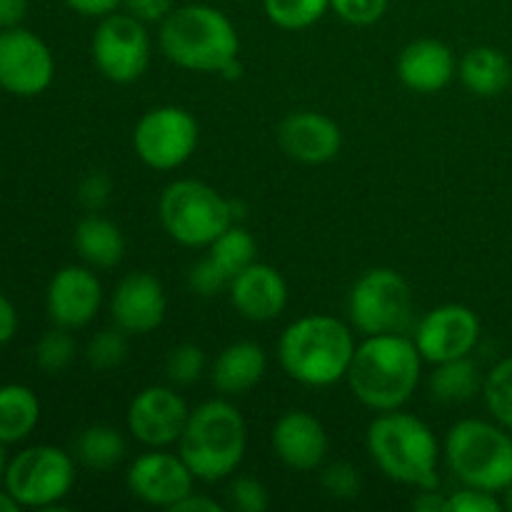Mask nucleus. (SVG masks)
Wrapping results in <instances>:
<instances>
[{
    "label": "nucleus",
    "mask_w": 512,
    "mask_h": 512,
    "mask_svg": "<svg viewBox=\"0 0 512 512\" xmlns=\"http://www.w3.org/2000/svg\"><path fill=\"white\" fill-rule=\"evenodd\" d=\"M248 450L243 413L223 398L205 400L190 410L178 440V453L200 483H218L240 468Z\"/></svg>",
    "instance_id": "39448f33"
},
{
    "label": "nucleus",
    "mask_w": 512,
    "mask_h": 512,
    "mask_svg": "<svg viewBox=\"0 0 512 512\" xmlns=\"http://www.w3.org/2000/svg\"><path fill=\"white\" fill-rule=\"evenodd\" d=\"M148 25L125 10L105 15L95 25L90 38V55L103 78L110 83L128 85L143 78L150 65Z\"/></svg>",
    "instance_id": "9d476101"
},
{
    "label": "nucleus",
    "mask_w": 512,
    "mask_h": 512,
    "mask_svg": "<svg viewBox=\"0 0 512 512\" xmlns=\"http://www.w3.org/2000/svg\"><path fill=\"white\" fill-rule=\"evenodd\" d=\"M500 510H503V503L498 500V493H488V490L463 485V488L448 495V512H500Z\"/></svg>",
    "instance_id": "4c0bfd02"
},
{
    "label": "nucleus",
    "mask_w": 512,
    "mask_h": 512,
    "mask_svg": "<svg viewBox=\"0 0 512 512\" xmlns=\"http://www.w3.org/2000/svg\"><path fill=\"white\" fill-rule=\"evenodd\" d=\"M5 468H8V453H5V443H0V483H3Z\"/></svg>",
    "instance_id": "09e8293b"
},
{
    "label": "nucleus",
    "mask_w": 512,
    "mask_h": 512,
    "mask_svg": "<svg viewBox=\"0 0 512 512\" xmlns=\"http://www.w3.org/2000/svg\"><path fill=\"white\" fill-rule=\"evenodd\" d=\"M85 358L93 370H115L125 363L128 358V340H125L123 330L115 325V328H105L100 333H95L88 340V348H85Z\"/></svg>",
    "instance_id": "2f4dec72"
},
{
    "label": "nucleus",
    "mask_w": 512,
    "mask_h": 512,
    "mask_svg": "<svg viewBox=\"0 0 512 512\" xmlns=\"http://www.w3.org/2000/svg\"><path fill=\"white\" fill-rule=\"evenodd\" d=\"M73 13L83 15V18H105V15L115 13L123 8V0H63Z\"/></svg>",
    "instance_id": "a19ab883"
},
{
    "label": "nucleus",
    "mask_w": 512,
    "mask_h": 512,
    "mask_svg": "<svg viewBox=\"0 0 512 512\" xmlns=\"http://www.w3.org/2000/svg\"><path fill=\"white\" fill-rule=\"evenodd\" d=\"M75 458L58 445H28L8 460L3 488L20 503V508L55 510L73 490Z\"/></svg>",
    "instance_id": "6e6552de"
},
{
    "label": "nucleus",
    "mask_w": 512,
    "mask_h": 512,
    "mask_svg": "<svg viewBox=\"0 0 512 512\" xmlns=\"http://www.w3.org/2000/svg\"><path fill=\"white\" fill-rule=\"evenodd\" d=\"M160 50L173 65L195 73H220L240 58V35L233 20L215 5L188 3L160 23Z\"/></svg>",
    "instance_id": "20e7f679"
},
{
    "label": "nucleus",
    "mask_w": 512,
    "mask_h": 512,
    "mask_svg": "<svg viewBox=\"0 0 512 512\" xmlns=\"http://www.w3.org/2000/svg\"><path fill=\"white\" fill-rule=\"evenodd\" d=\"M413 510L418 512H448V495L440 493L438 488L420 490L413 500Z\"/></svg>",
    "instance_id": "a18cd8bd"
},
{
    "label": "nucleus",
    "mask_w": 512,
    "mask_h": 512,
    "mask_svg": "<svg viewBox=\"0 0 512 512\" xmlns=\"http://www.w3.org/2000/svg\"><path fill=\"white\" fill-rule=\"evenodd\" d=\"M265 370H268V355L263 345L253 340H238L220 350L210 368V383L220 395L235 398L250 393L263 380Z\"/></svg>",
    "instance_id": "4be33fe9"
},
{
    "label": "nucleus",
    "mask_w": 512,
    "mask_h": 512,
    "mask_svg": "<svg viewBox=\"0 0 512 512\" xmlns=\"http://www.w3.org/2000/svg\"><path fill=\"white\" fill-rule=\"evenodd\" d=\"M205 373V353L195 343H180L165 358V378L175 388L195 385Z\"/></svg>",
    "instance_id": "473e14b6"
},
{
    "label": "nucleus",
    "mask_w": 512,
    "mask_h": 512,
    "mask_svg": "<svg viewBox=\"0 0 512 512\" xmlns=\"http://www.w3.org/2000/svg\"><path fill=\"white\" fill-rule=\"evenodd\" d=\"M190 408L183 395L168 385L143 388L128 405V433L145 448H170L188 425Z\"/></svg>",
    "instance_id": "4468645a"
},
{
    "label": "nucleus",
    "mask_w": 512,
    "mask_h": 512,
    "mask_svg": "<svg viewBox=\"0 0 512 512\" xmlns=\"http://www.w3.org/2000/svg\"><path fill=\"white\" fill-rule=\"evenodd\" d=\"M30 0H0V30L18 28L28 15Z\"/></svg>",
    "instance_id": "37998d69"
},
{
    "label": "nucleus",
    "mask_w": 512,
    "mask_h": 512,
    "mask_svg": "<svg viewBox=\"0 0 512 512\" xmlns=\"http://www.w3.org/2000/svg\"><path fill=\"white\" fill-rule=\"evenodd\" d=\"M230 278L205 255L203 260L188 270V288L200 298H215L220 293H228Z\"/></svg>",
    "instance_id": "c9c22d12"
},
{
    "label": "nucleus",
    "mask_w": 512,
    "mask_h": 512,
    "mask_svg": "<svg viewBox=\"0 0 512 512\" xmlns=\"http://www.w3.org/2000/svg\"><path fill=\"white\" fill-rule=\"evenodd\" d=\"M73 245L80 260L95 270L115 268L125 255L123 230L100 213H88L78 220L73 230Z\"/></svg>",
    "instance_id": "5701e85b"
},
{
    "label": "nucleus",
    "mask_w": 512,
    "mask_h": 512,
    "mask_svg": "<svg viewBox=\"0 0 512 512\" xmlns=\"http://www.w3.org/2000/svg\"><path fill=\"white\" fill-rule=\"evenodd\" d=\"M218 75H223V78H228V80H238L240 75H243V63H240V58L230 60V63L225 65Z\"/></svg>",
    "instance_id": "de8ad7c7"
},
{
    "label": "nucleus",
    "mask_w": 512,
    "mask_h": 512,
    "mask_svg": "<svg viewBox=\"0 0 512 512\" xmlns=\"http://www.w3.org/2000/svg\"><path fill=\"white\" fill-rule=\"evenodd\" d=\"M365 445L388 480L415 490L438 488L440 443L425 420L400 410L378 413L368 425Z\"/></svg>",
    "instance_id": "7ed1b4c3"
},
{
    "label": "nucleus",
    "mask_w": 512,
    "mask_h": 512,
    "mask_svg": "<svg viewBox=\"0 0 512 512\" xmlns=\"http://www.w3.org/2000/svg\"><path fill=\"white\" fill-rule=\"evenodd\" d=\"M55 80V58L50 45L33 30H0V90L15 98H35Z\"/></svg>",
    "instance_id": "f8f14e48"
},
{
    "label": "nucleus",
    "mask_w": 512,
    "mask_h": 512,
    "mask_svg": "<svg viewBox=\"0 0 512 512\" xmlns=\"http://www.w3.org/2000/svg\"><path fill=\"white\" fill-rule=\"evenodd\" d=\"M168 295L153 273H128L110 295V318L125 335H148L163 325Z\"/></svg>",
    "instance_id": "f3484780"
},
{
    "label": "nucleus",
    "mask_w": 512,
    "mask_h": 512,
    "mask_svg": "<svg viewBox=\"0 0 512 512\" xmlns=\"http://www.w3.org/2000/svg\"><path fill=\"white\" fill-rule=\"evenodd\" d=\"M120 10L135 15L145 25L163 23L175 10V0H123V8Z\"/></svg>",
    "instance_id": "ea45409f"
},
{
    "label": "nucleus",
    "mask_w": 512,
    "mask_h": 512,
    "mask_svg": "<svg viewBox=\"0 0 512 512\" xmlns=\"http://www.w3.org/2000/svg\"><path fill=\"white\" fill-rule=\"evenodd\" d=\"M460 83L478 98H495L505 93L512 80V65L503 50L478 45L470 48L458 63Z\"/></svg>",
    "instance_id": "b1692460"
},
{
    "label": "nucleus",
    "mask_w": 512,
    "mask_h": 512,
    "mask_svg": "<svg viewBox=\"0 0 512 512\" xmlns=\"http://www.w3.org/2000/svg\"><path fill=\"white\" fill-rule=\"evenodd\" d=\"M270 23L280 30H305L330 10V0H263Z\"/></svg>",
    "instance_id": "c85d7f7f"
},
{
    "label": "nucleus",
    "mask_w": 512,
    "mask_h": 512,
    "mask_svg": "<svg viewBox=\"0 0 512 512\" xmlns=\"http://www.w3.org/2000/svg\"><path fill=\"white\" fill-rule=\"evenodd\" d=\"M230 305L250 323H270L288 305V283L268 263H250L228 285Z\"/></svg>",
    "instance_id": "aec40b11"
},
{
    "label": "nucleus",
    "mask_w": 512,
    "mask_h": 512,
    "mask_svg": "<svg viewBox=\"0 0 512 512\" xmlns=\"http://www.w3.org/2000/svg\"><path fill=\"white\" fill-rule=\"evenodd\" d=\"M348 320L360 335L405 333L413 323V288L393 268L360 275L348 295Z\"/></svg>",
    "instance_id": "1a4fd4ad"
},
{
    "label": "nucleus",
    "mask_w": 512,
    "mask_h": 512,
    "mask_svg": "<svg viewBox=\"0 0 512 512\" xmlns=\"http://www.w3.org/2000/svg\"><path fill=\"white\" fill-rule=\"evenodd\" d=\"M423 355L405 333L365 335L355 345L345 380L365 408L375 413L400 410L415 395L423 375Z\"/></svg>",
    "instance_id": "f257e3e1"
},
{
    "label": "nucleus",
    "mask_w": 512,
    "mask_h": 512,
    "mask_svg": "<svg viewBox=\"0 0 512 512\" xmlns=\"http://www.w3.org/2000/svg\"><path fill=\"white\" fill-rule=\"evenodd\" d=\"M40 423V400L20 383L0 385V443H25Z\"/></svg>",
    "instance_id": "393cba45"
},
{
    "label": "nucleus",
    "mask_w": 512,
    "mask_h": 512,
    "mask_svg": "<svg viewBox=\"0 0 512 512\" xmlns=\"http://www.w3.org/2000/svg\"><path fill=\"white\" fill-rule=\"evenodd\" d=\"M320 485L330 498L338 500H353L358 498L363 490V478H360L358 468L350 463H330L320 473Z\"/></svg>",
    "instance_id": "f704fd0d"
},
{
    "label": "nucleus",
    "mask_w": 512,
    "mask_h": 512,
    "mask_svg": "<svg viewBox=\"0 0 512 512\" xmlns=\"http://www.w3.org/2000/svg\"><path fill=\"white\" fill-rule=\"evenodd\" d=\"M228 505L238 512H265L270 508V493L260 480L240 475L228 485Z\"/></svg>",
    "instance_id": "72a5a7b5"
},
{
    "label": "nucleus",
    "mask_w": 512,
    "mask_h": 512,
    "mask_svg": "<svg viewBox=\"0 0 512 512\" xmlns=\"http://www.w3.org/2000/svg\"><path fill=\"white\" fill-rule=\"evenodd\" d=\"M270 443L280 463L298 473L318 470L330 450L328 430L308 410H288L280 415L270 433Z\"/></svg>",
    "instance_id": "a211bd4d"
},
{
    "label": "nucleus",
    "mask_w": 512,
    "mask_h": 512,
    "mask_svg": "<svg viewBox=\"0 0 512 512\" xmlns=\"http://www.w3.org/2000/svg\"><path fill=\"white\" fill-rule=\"evenodd\" d=\"M413 340L425 363L468 358L480 340V318L468 305H438L420 318Z\"/></svg>",
    "instance_id": "ddd939ff"
},
{
    "label": "nucleus",
    "mask_w": 512,
    "mask_h": 512,
    "mask_svg": "<svg viewBox=\"0 0 512 512\" xmlns=\"http://www.w3.org/2000/svg\"><path fill=\"white\" fill-rule=\"evenodd\" d=\"M75 355H78V343L73 338V330L58 328V325H53V330H48L35 345V365L48 375L68 370Z\"/></svg>",
    "instance_id": "7c9ffc66"
},
{
    "label": "nucleus",
    "mask_w": 512,
    "mask_h": 512,
    "mask_svg": "<svg viewBox=\"0 0 512 512\" xmlns=\"http://www.w3.org/2000/svg\"><path fill=\"white\" fill-rule=\"evenodd\" d=\"M200 143V125L180 105H158L138 120L133 150L148 168L178 170L193 158Z\"/></svg>",
    "instance_id": "9b49d317"
},
{
    "label": "nucleus",
    "mask_w": 512,
    "mask_h": 512,
    "mask_svg": "<svg viewBox=\"0 0 512 512\" xmlns=\"http://www.w3.org/2000/svg\"><path fill=\"white\" fill-rule=\"evenodd\" d=\"M103 308V283L90 265H65L50 278L45 310L50 323L65 330H83Z\"/></svg>",
    "instance_id": "dca6fc26"
},
{
    "label": "nucleus",
    "mask_w": 512,
    "mask_h": 512,
    "mask_svg": "<svg viewBox=\"0 0 512 512\" xmlns=\"http://www.w3.org/2000/svg\"><path fill=\"white\" fill-rule=\"evenodd\" d=\"M18 310L8 295L0 293V345H8L18 333Z\"/></svg>",
    "instance_id": "79ce46f5"
},
{
    "label": "nucleus",
    "mask_w": 512,
    "mask_h": 512,
    "mask_svg": "<svg viewBox=\"0 0 512 512\" xmlns=\"http://www.w3.org/2000/svg\"><path fill=\"white\" fill-rule=\"evenodd\" d=\"M503 508L512 510V483L508 485V488H505V503H503Z\"/></svg>",
    "instance_id": "8fccbe9b"
},
{
    "label": "nucleus",
    "mask_w": 512,
    "mask_h": 512,
    "mask_svg": "<svg viewBox=\"0 0 512 512\" xmlns=\"http://www.w3.org/2000/svg\"><path fill=\"white\" fill-rule=\"evenodd\" d=\"M18 510H23L18 500H15L8 490L0 488V512H18Z\"/></svg>",
    "instance_id": "49530a36"
},
{
    "label": "nucleus",
    "mask_w": 512,
    "mask_h": 512,
    "mask_svg": "<svg viewBox=\"0 0 512 512\" xmlns=\"http://www.w3.org/2000/svg\"><path fill=\"white\" fill-rule=\"evenodd\" d=\"M128 445L113 425H90L75 440V460L95 473H108L125 460Z\"/></svg>",
    "instance_id": "bb28decb"
},
{
    "label": "nucleus",
    "mask_w": 512,
    "mask_h": 512,
    "mask_svg": "<svg viewBox=\"0 0 512 512\" xmlns=\"http://www.w3.org/2000/svg\"><path fill=\"white\" fill-rule=\"evenodd\" d=\"M278 145L290 160L303 165H323L338 158L343 148V130L318 110H298L278 125Z\"/></svg>",
    "instance_id": "6ab92c4d"
},
{
    "label": "nucleus",
    "mask_w": 512,
    "mask_h": 512,
    "mask_svg": "<svg viewBox=\"0 0 512 512\" xmlns=\"http://www.w3.org/2000/svg\"><path fill=\"white\" fill-rule=\"evenodd\" d=\"M445 463L470 488L505 493L512 483V433L488 420L465 418L448 430Z\"/></svg>",
    "instance_id": "423d86ee"
},
{
    "label": "nucleus",
    "mask_w": 512,
    "mask_h": 512,
    "mask_svg": "<svg viewBox=\"0 0 512 512\" xmlns=\"http://www.w3.org/2000/svg\"><path fill=\"white\" fill-rule=\"evenodd\" d=\"M483 400L495 423L512 433V358L500 360L485 375Z\"/></svg>",
    "instance_id": "c756f323"
},
{
    "label": "nucleus",
    "mask_w": 512,
    "mask_h": 512,
    "mask_svg": "<svg viewBox=\"0 0 512 512\" xmlns=\"http://www.w3.org/2000/svg\"><path fill=\"white\" fill-rule=\"evenodd\" d=\"M430 398L443 405L468 403L475 395L483 393V375L478 365L468 358L445 360L435 365V370L428 378Z\"/></svg>",
    "instance_id": "a878e982"
},
{
    "label": "nucleus",
    "mask_w": 512,
    "mask_h": 512,
    "mask_svg": "<svg viewBox=\"0 0 512 512\" xmlns=\"http://www.w3.org/2000/svg\"><path fill=\"white\" fill-rule=\"evenodd\" d=\"M330 10L348 25H373L388 13V0H330Z\"/></svg>",
    "instance_id": "e433bc0d"
},
{
    "label": "nucleus",
    "mask_w": 512,
    "mask_h": 512,
    "mask_svg": "<svg viewBox=\"0 0 512 512\" xmlns=\"http://www.w3.org/2000/svg\"><path fill=\"white\" fill-rule=\"evenodd\" d=\"M223 510L225 508L218 503V500L208 498V495H198L195 490L185 495L178 505L170 508V512H223Z\"/></svg>",
    "instance_id": "c03bdc74"
},
{
    "label": "nucleus",
    "mask_w": 512,
    "mask_h": 512,
    "mask_svg": "<svg viewBox=\"0 0 512 512\" xmlns=\"http://www.w3.org/2000/svg\"><path fill=\"white\" fill-rule=\"evenodd\" d=\"M125 485L140 503L170 510L188 493H193L195 475L180 458L165 448H148L138 455L125 473Z\"/></svg>",
    "instance_id": "2eb2a0df"
},
{
    "label": "nucleus",
    "mask_w": 512,
    "mask_h": 512,
    "mask_svg": "<svg viewBox=\"0 0 512 512\" xmlns=\"http://www.w3.org/2000/svg\"><path fill=\"white\" fill-rule=\"evenodd\" d=\"M110 195H113V180L103 173V170H95V173L85 175L78 185V203L83 205V210L88 213H100L105 205L110 203Z\"/></svg>",
    "instance_id": "58836bf2"
},
{
    "label": "nucleus",
    "mask_w": 512,
    "mask_h": 512,
    "mask_svg": "<svg viewBox=\"0 0 512 512\" xmlns=\"http://www.w3.org/2000/svg\"><path fill=\"white\" fill-rule=\"evenodd\" d=\"M353 325L335 315H303L283 330L278 360L290 380L308 388H330L345 380L355 353Z\"/></svg>",
    "instance_id": "f03ea898"
},
{
    "label": "nucleus",
    "mask_w": 512,
    "mask_h": 512,
    "mask_svg": "<svg viewBox=\"0 0 512 512\" xmlns=\"http://www.w3.org/2000/svg\"><path fill=\"white\" fill-rule=\"evenodd\" d=\"M158 215L165 233L185 248H208L238 218V205L218 188L195 178L170 183L160 193Z\"/></svg>",
    "instance_id": "0eeeda50"
},
{
    "label": "nucleus",
    "mask_w": 512,
    "mask_h": 512,
    "mask_svg": "<svg viewBox=\"0 0 512 512\" xmlns=\"http://www.w3.org/2000/svg\"><path fill=\"white\" fill-rule=\"evenodd\" d=\"M208 258L233 280L240 270L255 263V258H258V243H255V238L243 225L233 223L220 238H215L208 245Z\"/></svg>",
    "instance_id": "cd10ccee"
},
{
    "label": "nucleus",
    "mask_w": 512,
    "mask_h": 512,
    "mask_svg": "<svg viewBox=\"0 0 512 512\" xmlns=\"http://www.w3.org/2000/svg\"><path fill=\"white\" fill-rule=\"evenodd\" d=\"M455 73H458V60L443 40H413L398 55V78L413 93H440L443 88H448Z\"/></svg>",
    "instance_id": "412c9836"
}]
</instances>
